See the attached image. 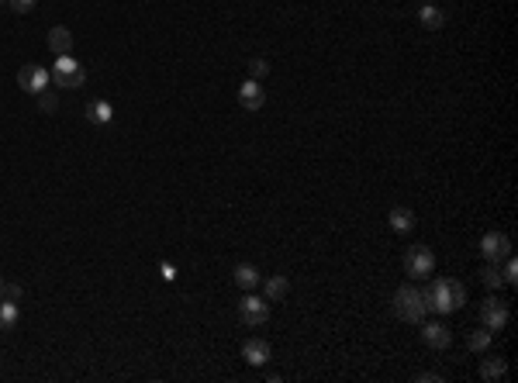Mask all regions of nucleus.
Wrapping results in <instances>:
<instances>
[{"mask_svg": "<svg viewBox=\"0 0 518 383\" xmlns=\"http://www.w3.org/2000/svg\"><path fill=\"white\" fill-rule=\"evenodd\" d=\"M421 294L429 301V311H436V314H453V311H460L466 304V287L460 280H453V277L432 280V287L421 290Z\"/></svg>", "mask_w": 518, "mask_h": 383, "instance_id": "obj_1", "label": "nucleus"}, {"mask_svg": "<svg viewBox=\"0 0 518 383\" xmlns=\"http://www.w3.org/2000/svg\"><path fill=\"white\" fill-rule=\"evenodd\" d=\"M390 311H394V318H401L408 325H421L425 314H429V301L414 283H404V287H397V294L390 301Z\"/></svg>", "mask_w": 518, "mask_h": 383, "instance_id": "obj_2", "label": "nucleus"}, {"mask_svg": "<svg viewBox=\"0 0 518 383\" xmlns=\"http://www.w3.org/2000/svg\"><path fill=\"white\" fill-rule=\"evenodd\" d=\"M52 83L62 87V90H77V87L87 83V73H83V66H79L73 55H59L55 59V70H52Z\"/></svg>", "mask_w": 518, "mask_h": 383, "instance_id": "obj_3", "label": "nucleus"}, {"mask_svg": "<svg viewBox=\"0 0 518 383\" xmlns=\"http://www.w3.org/2000/svg\"><path fill=\"white\" fill-rule=\"evenodd\" d=\"M18 87H21L25 94H31V97H38L42 90H49L52 87V70L38 66V62L21 66V70H18Z\"/></svg>", "mask_w": 518, "mask_h": 383, "instance_id": "obj_4", "label": "nucleus"}, {"mask_svg": "<svg viewBox=\"0 0 518 383\" xmlns=\"http://www.w3.org/2000/svg\"><path fill=\"white\" fill-rule=\"evenodd\" d=\"M238 318H242L246 325H253V328L266 325V321H270V301H266V297H256L253 290H246V297L238 301Z\"/></svg>", "mask_w": 518, "mask_h": 383, "instance_id": "obj_5", "label": "nucleus"}, {"mask_svg": "<svg viewBox=\"0 0 518 383\" xmlns=\"http://www.w3.org/2000/svg\"><path fill=\"white\" fill-rule=\"evenodd\" d=\"M404 270H408V277H432V270H436V252L429 249V245H414L404 252Z\"/></svg>", "mask_w": 518, "mask_h": 383, "instance_id": "obj_6", "label": "nucleus"}, {"mask_svg": "<svg viewBox=\"0 0 518 383\" xmlns=\"http://www.w3.org/2000/svg\"><path fill=\"white\" fill-rule=\"evenodd\" d=\"M508 304L505 301H497V297H487L484 304H480V325L487 328V332H501L505 325H508Z\"/></svg>", "mask_w": 518, "mask_h": 383, "instance_id": "obj_7", "label": "nucleus"}, {"mask_svg": "<svg viewBox=\"0 0 518 383\" xmlns=\"http://www.w3.org/2000/svg\"><path fill=\"white\" fill-rule=\"evenodd\" d=\"M480 255H484L487 262H501V259H508V255H512V242H508V235H505V231H487V235L480 238Z\"/></svg>", "mask_w": 518, "mask_h": 383, "instance_id": "obj_8", "label": "nucleus"}, {"mask_svg": "<svg viewBox=\"0 0 518 383\" xmlns=\"http://www.w3.org/2000/svg\"><path fill=\"white\" fill-rule=\"evenodd\" d=\"M238 104L246 107V111H259L263 104H266V90H263V83L259 79H246L242 87H238Z\"/></svg>", "mask_w": 518, "mask_h": 383, "instance_id": "obj_9", "label": "nucleus"}, {"mask_svg": "<svg viewBox=\"0 0 518 383\" xmlns=\"http://www.w3.org/2000/svg\"><path fill=\"white\" fill-rule=\"evenodd\" d=\"M273 356V345L266 342V338H249L246 345H242V359L249 362V366H266Z\"/></svg>", "mask_w": 518, "mask_h": 383, "instance_id": "obj_10", "label": "nucleus"}, {"mask_svg": "<svg viewBox=\"0 0 518 383\" xmlns=\"http://www.w3.org/2000/svg\"><path fill=\"white\" fill-rule=\"evenodd\" d=\"M421 342H425L429 349L442 353V349H449L453 335H449V328H446V325H425V321H421Z\"/></svg>", "mask_w": 518, "mask_h": 383, "instance_id": "obj_11", "label": "nucleus"}, {"mask_svg": "<svg viewBox=\"0 0 518 383\" xmlns=\"http://www.w3.org/2000/svg\"><path fill=\"white\" fill-rule=\"evenodd\" d=\"M387 225L397 231V235H408V231H414L418 221H414L412 207H390V211H387Z\"/></svg>", "mask_w": 518, "mask_h": 383, "instance_id": "obj_12", "label": "nucleus"}, {"mask_svg": "<svg viewBox=\"0 0 518 383\" xmlns=\"http://www.w3.org/2000/svg\"><path fill=\"white\" fill-rule=\"evenodd\" d=\"M49 49H52V55H70L73 52V31L62 25L49 28Z\"/></svg>", "mask_w": 518, "mask_h": 383, "instance_id": "obj_13", "label": "nucleus"}, {"mask_svg": "<svg viewBox=\"0 0 518 383\" xmlns=\"http://www.w3.org/2000/svg\"><path fill=\"white\" fill-rule=\"evenodd\" d=\"M83 118L90 121V125H111V118H114V107L107 101H90L83 107Z\"/></svg>", "mask_w": 518, "mask_h": 383, "instance_id": "obj_14", "label": "nucleus"}, {"mask_svg": "<svg viewBox=\"0 0 518 383\" xmlns=\"http://www.w3.org/2000/svg\"><path fill=\"white\" fill-rule=\"evenodd\" d=\"M232 277H235V283H238L242 290H256L259 280H263V277H259V270H256V266H249V262H238Z\"/></svg>", "mask_w": 518, "mask_h": 383, "instance_id": "obj_15", "label": "nucleus"}, {"mask_svg": "<svg viewBox=\"0 0 518 383\" xmlns=\"http://www.w3.org/2000/svg\"><path fill=\"white\" fill-rule=\"evenodd\" d=\"M505 377H508V362L505 359H484L480 362V380L497 383V380H505Z\"/></svg>", "mask_w": 518, "mask_h": 383, "instance_id": "obj_16", "label": "nucleus"}, {"mask_svg": "<svg viewBox=\"0 0 518 383\" xmlns=\"http://www.w3.org/2000/svg\"><path fill=\"white\" fill-rule=\"evenodd\" d=\"M418 21L429 28V31H436V28H442L446 25V11H439L436 4H425L421 11H418Z\"/></svg>", "mask_w": 518, "mask_h": 383, "instance_id": "obj_17", "label": "nucleus"}, {"mask_svg": "<svg viewBox=\"0 0 518 383\" xmlns=\"http://www.w3.org/2000/svg\"><path fill=\"white\" fill-rule=\"evenodd\" d=\"M263 290H266V301H270V304H273V301L280 304L287 297V290H290V280H287V277H270Z\"/></svg>", "mask_w": 518, "mask_h": 383, "instance_id": "obj_18", "label": "nucleus"}, {"mask_svg": "<svg viewBox=\"0 0 518 383\" xmlns=\"http://www.w3.org/2000/svg\"><path fill=\"white\" fill-rule=\"evenodd\" d=\"M21 311H18V301H0V332H11L18 325Z\"/></svg>", "mask_w": 518, "mask_h": 383, "instance_id": "obj_19", "label": "nucleus"}, {"mask_svg": "<svg viewBox=\"0 0 518 383\" xmlns=\"http://www.w3.org/2000/svg\"><path fill=\"white\" fill-rule=\"evenodd\" d=\"M480 283H484L487 290H501V287H505V277H501V266H497V262H487V266L480 270Z\"/></svg>", "mask_w": 518, "mask_h": 383, "instance_id": "obj_20", "label": "nucleus"}, {"mask_svg": "<svg viewBox=\"0 0 518 383\" xmlns=\"http://www.w3.org/2000/svg\"><path fill=\"white\" fill-rule=\"evenodd\" d=\"M491 338H494V332L480 328V332H470L466 345H470V353H487V349H491Z\"/></svg>", "mask_w": 518, "mask_h": 383, "instance_id": "obj_21", "label": "nucleus"}, {"mask_svg": "<svg viewBox=\"0 0 518 383\" xmlns=\"http://www.w3.org/2000/svg\"><path fill=\"white\" fill-rule=\"evenodd\" d=\"M35 101H38V111H42V114H55V111H59V101H55L52 90H42Z\"/></svg>", "mask_w": 518, "mask_h": 383, "instance_id": "obj_22", "label": "nucleus"}, {"mask_svg": "<svg viewBox=\"0 0 518 383\" xmlns=\"http://www.w3.org/2000/svg\"><path fill=\"white\" fill-rule=\"evenodd\" d=\"M505 266H501V277H505V283H518V262L508 255V259H501Z\"/></svg>", "mask_w": 518, "mask_h": 383, "instance_id": "obj_23", "label": "nucleus"}, {"mask_svg": "<svg viewBox=\"0 0 518 383\" xmlns=\"http://www.w3.org/2000/svg\"><path fill=\"white\" fill-rule=\"evenodd\" d=\"M249 73H253V79H263L270 73V62H266V59H253V62H249Z\"/></svg>", "mask_w": 518, "mask_h": 383, "instance_id": "obj_24", "label": "nucleus"}, {"mask_svg": "<svg viewBox=\"0 0 518 383\" xmlns=\"http://www.w3.org/2000/svg\"><path fill=\"white\" fill-rule=\"evenodd\" d=\"M4 301H21V287L18 283H4V294H0Z\"/></svg>", "mask_w": 518, "mask_h": 383, "instance_id": "obj_25", "label": "nucleus"}, {"mask_svg": "<svg viewBox=\"0 0 518 383\" xmlns=\"http://www.w3.org/2000/svg\"><path fill=\"white\" fill-rule=\"evenodd\" d=\"M35 4H38V0H11V7H14L18 14H28V11H35Z\"/></svg>", "mask_w": 518, "mask_h": 383, "instance_id": "obj_26", "label": "nucleus"}, {"mask_svg": "<svg viewBox=\"0 0 518 383\" xmlns=\"http://www.w3.org/2000/svg\"><path fill=\"white\" fill-rule=\"evenodd\" d=\"M159 273H162V280H166V283L177 280V266H173V262H162V266H159Z\"/></svg>", "mask_w": 518, "mask_h": 383, "instance_id": "obj_27", "label": "nucleus"}, {"mask_svg": "<svg viewBox=\"0 0 518 383\" xmlns=\"http://www.w3.org/2000/svg\"><path fill=\"white\" fill-rule=\"evenodd\" d=\"M418 383H442V373H418Z\"/></svg>", "mask_w": 518, "mask_h": 383, "instance_id": "obj_28", "label": "nucleus"}, {"mask_svg": "<svg viewBox=\"0 0 518 383\" xmlns=\"http://www.w3.org/2000/svg\"><path fill=\"white\" fill-rule=\"evenodd\" d=\"M0 294H4V280H0Z\"/></svg>", "mask_w": 518, "mask_h": 383, "instance_id": "obj_29", "label": "nucleus"}, {"mask_svg": "<svg viewBox=\"0 0 518 383\" xmlns=\"http://www.w3.org/2000/svg\"><path fill=\"white\" fill-rule=\"evenodd\" d=\"M0 4H11V0H0Z\"/></svg>", "mask_w": 518, "mask_h": 383, "instance_id": "obj_30", "label": "nucleus"}, {"mask_svg": "<svg viewBox=\"0 0 518 383\" xmlns=\"http://www.w3.org/2000/svg\"><path fill=\"white\" fill-rule=\"evenodd\" d=\"M425 4H432V0H425Z\"/></svg>", "mask_w": 518, "mask_h": 383, "instance_id": "obj_31", "label": "nucleus"}]
</instances>
